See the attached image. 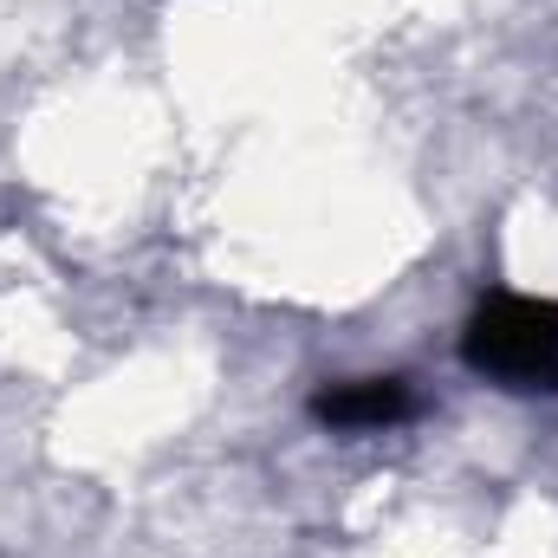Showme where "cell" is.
I'll return each mask as SVG.
<instances>
[{"mask_svg":"<svg viewBox=\"0 0 558 558\" xmlns=\"http://www.w3.org/2000/svg\"><path fill=\"white\" fill-rule=\"evenodd\" d=\"M461 357L500 390H558V299L487 292L461 325Z\"/></svg>","mask_w":558,"mask_h":558,"instance_id":"6da1fadb","label":"cell"},{"mask_svg":"<svg viewBox=\"0 0 558 558\" xmlns=\"http://www.w3.org/2000/svg\"><path fill=\"white\" fill-rule=\"evenodd\" d=\"M410 416H416V390L403 377H344L312 397V422L331 435H371V428H397Z\"/></svg>","mask_w":558,"mask_h":558,"instance_id":"7a4b0ae2","label":"cell"}]
</instances>
